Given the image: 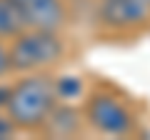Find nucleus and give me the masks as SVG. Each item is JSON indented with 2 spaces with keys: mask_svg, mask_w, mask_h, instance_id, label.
Here are the masks:
<instances>
[{
  "mask_svg": "<svg viewBox=\"0 0 150 140\" xmlns=\"http://www.w3.org/2000/svg\"><path fill=\"white\" fill-rule=\"evenodd\" d=\"M60 103L55 78L48 70L43 73H20L15 83L8 85L5 98V118L15 130H43L50 113Z\"/></svg>",
  "mask_w": 150,
  "mask_h": 140,
  "instance_id": "nucleus-1",
  "label": "nucleus"
},
{
  "mask_svg": "<svg viewBox=\"0 0 150 140\" xmlns=\"http://www.w3.org/2000/svg\"><path fill=\"white\" fill-rule=\"evenodd\" d=\"M68 45H65L60 30H45V28H25L8 40V60L10 73H43L53 70L65 60Z\"/></svg>",
  "mask_w": 150,
  "mask_h": 140,
  "instance_id": "nucleus-2",
  "label": "nucleus"
},
{
  "mask_svg": "<svg viewBox=\"0 0 150 140\" xmlns=\"http://www.w3.org/2000/svg\"><path fill=\"white\" fill-rule=\"evenodd\" d=\"M80 115L90 130L100 135H112V138L135 133V125H138L130 105L108 90H93L83 103Z\"/></svg>",
  "mask_w": 150,
  "mask_h": 140,
  "instance_id": "nucleus-3",
  "label": "nucleus"
},
{
  "mask_svg": "<svg viewBox=\"0 0 150 140\" xmlns=\"http://www.w3.org/2000/svg\"><path fill=\"white\" fill-rule=\"evenodd\" d=\"M98 20L108 30H140L150 23V0H98Z\"/></svg>",
  "mask_w": 150,
  "mask_h": 140,
  "instance_id": "nucleus-4",
  "label": "nucleus"
},
{
  "mask_svg": "<svg viewBox=\"0 0 150 140\" xmlns=\"http://www.w3.org/2000/svg\"><path fill=\"white\" fill-rule=\"evenodd\" d=\"M25 28L63 30L68 23L65 0H10Z\"/></svg>",
  "mask_w": 150,
  "mask_h": 140,
  "instance_id": "nucleus-5",
  "label": "nucleus"
},
{
  "mask_svg": "<svg viewBox=\"0 0 150 140\" xmlns=\"http://www.w3.org/2000/svg\"><path fill=\"white\" fill-rule=\"evenodd\" d=\"M20 30H25V25H23L20 15H18L15 5H13L10 0H0V40L8 43Z\"/></svg>",
  "mask_w": 150,
  "mask_h": 140,
  "instance_id": "nucleus-6",
  "label": "nucleus"
},
{
  "mask_svg": "<svg viewBox=\"0 0 150 140\" xmlns=\"http://www.w3.org/2000/svg\"><path fill=\"white\" fill-rule=\"evenodd\" d=\"M10 75V60H8V43L0 40V80Z\"/></svg>",
  "mask_w": 150,
  "mask_h": 140,
  "instance_id": "nucleus-7",
  "label": "nucleus"
},
{
  "mask_svg": "<svg viewBox=\"0 0 150 140\" xmlns=\"http://www.w3.org/2000/svg\"><path fill=\"white\" fill-rule=\"evenodd\" d=\"M15 133V128L10 125V120L5 118V115H0V138H8V135Z\"/></svg>",
  "mask_w": 150,
  "mask_h": 140,
  "instance_id": "nucleus-8",
  "label": "nucleus"
}]
</instances>
